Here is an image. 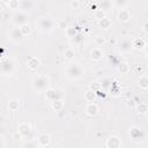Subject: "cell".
Returning <instances> with one entry per match:
<instances>
[{"label": "cell", "mask_w": 148, "mask_h": 148, "mask_svg": "<svg viewBox=\"0 0 148 148\" xmlns=\"http://www.w3.org/2000/svg\"><path fill=\"white\" fill-rule=\"evenodd\" d=\"M32 88L37 91H43L46 89L47 84H49V80L46 76L44 75H37L32 79Z\"/></svg>", "instance_id": "cell-1"}, {"label": "cell", "mask_w": 148, "mask_h": 148, "mask_svg": "<svg viewBox=\"0 0 148 148\" xmlns=\"http://www.w3.org/2000/svg\"><path fill=\"white\" fill-rule=\"evenodd\" d=\"M66 75L71 79H77L82 75V68L76 65V64H73V65H69L67 68H66Z\"/></svg>", "instance_id": "cell-2"}, {"label": "cell", "mask_w": 148, "mask_h": 148, "mask_svg": "<svg viewBox=\"0 0 148 148\" xmlns=\"http://www.w3.org/2000/svg\"><path fill=\"white\" fill-rule=\"evenodd\" d=\"M14 69V64L12 60L7 59V60H3L2 64H1V73L3 75H7V74H12Z\"/></svg>", "instance_id": "cell-3"}, {"label": "cell", "mask_w": 148, "mask_h": 148, "mask_svg": "<svg viewBox=\"0 0 148 148\" xmlns=\"http://www.w3.org/2000/svg\"><path fill=\"white\" fill-rule=\"evenodd\" d=\"M23 34H22V31H21V29H18V28H14L12 31H10V39L13 40V42H21L22 39H23Z\"/></svg>", "instance_id": "cell-4"}, {"label": "cell", "mask_w": 148, "mask_h": 148, "mask_svg": "<svg viewBox=\"0 0 148 148\" xmlns=\"http://www.w3.org/2000/svg\"><path fill=\"white\" fill-rule=\"evenodd\" d=\"M130 135H131L133 139L139 140V139H142V138H143V132H142L141 128H139V127H136V126H133V127H131V130H130Z\"/></svg>", "instance_id": "cell-5"}, {"label": "cell", "mask_w": 148, "mask_h": 148, "mask_svg": "<svg viewBox=\"0 0 148 148\" xmlns=\"http://www.w3.org/2000/svg\"><path fill=\"white\" fill-rule=\"evenodd\" d=\"M39 27L42 28V30L46 31V30H50L53 27V22L49 17H45V18H42L39 21Z\"/></svg>", "instance_id": "cell-6"}, {"label": "cell", "mask_w": 148, "mask_h": 148, "mask_svg": "<svg viewBox=\"0 0 148 148\" xmlns=\"http://www.w3.org/2000/svg\"><path fill=\"white\" fill-rule=\"evenodd\" d=\"M106 145H108L109 148H119V146H120V140H119L117 136H111V138L108 139Z\"/></svg>", "instance_id": "cell-7"}, {"label": "cell", "mask_w": 148, "mask_h": 148, "mask_svg": "<svg viewBox=\"0 0 148 148\" xmlns=\"http://www.w3.org/2000/svg\"><path fill=\"white\" fill-rule=\"evenodd\" d=\"M14 22H15L16 24H20L21 27H22L23 24H27L25 15L22 14V13H17V14H15V16H14Z\"/></svg>", "instance_id": "cell-8"}, {"label": "cell", "mask_w": 148, "mask_h": 148, "mask_svg": "<svg viewBox=\"0 0 148 148\" xmlns=\"http://www.w3.org/2000/svg\"><path fill=\"white\" fill-rule=\"evenodd\" d=\"M37 141H38V143H39L42 147H45V146H47V145L50 143V136H49L47 134H42V135L38 136Z\"/></svg>", "instance_id": "cell-9"}, {"label": "cell", "mask_w": 148, "mask_h": 148, "mask_svg": "<svg viewBox=\"0 0 148 148\" xmlns=\"http://www.w3.org/2000/svg\"><path fill=\"white\" fill-rule=\"evenodd\" d=\"M86 112H87L88 114H90V116H95V114L98 112V109H97V106H96L94 103H90V104L87 105Z\"/></svg>", "instance_id": "cell-10"}, {"label": "cell", "mask_w": 148, "mask_h": 148, "mask_svg": "<svg viewBox=\"0 0 148 148\" xmlns=\"http://www.w3.org/2000/svg\"><path fill=\"white\" fill-rule=\"evenodd\" d=\"M18 132L21 135H27L30 132V126L28 124H21L18 126Z\"/></svg>", "instance_id": "cell-11"}, {"label": "cell", "mask_w": 148, "mask_h": 148, "mask_svg": "<svg viewBox=\"0 0 148 148\" xmlns=\"http://www.w3.org/2000/svg\"><path fill=\"white\" fill-rule=\"evenodd\" d=\"M131 46H133V43H131L130 40L127 39H124L121 43H120V50L121 51H127L131 49Z\"/></svg>", "instance_id": "cell-12"}, {"label": "cell", "mask_w": 148, "mask_h": 148, "mask_svg": "<svg viewBox=\"0 0 148 148\" xmlns=\"http://www.w3.org/2000/svg\"><path fill=\"white\" fill-rule=\"evenodd\" d=\"M38 64H39V61H38V59L37 58H30L29 60H28V67H30L31 69H35V68H37L38 67Z\"/></svg>", "instance_id": "cell-13"}, {"label": "cell", "mask_w": 148, "mask_h": 148, "mask_svg": "<svg viewBox=\"0 0 148 148\" xmlns=\"http://www.w3.org/2000/svg\"><path fill=\"white\" fill-rule=\"evenodd\" d=\"M102 51L99 50V49H94L92 51H91V58L94 59V60H99L101 58H102Z\"/></svg>", "instance_id": "cell-14"}, {"label": "cell", "mask_w": 148, "mask_h": 148, "mask_svg": "<svg viewBox=\"0 0 148 148\" xmlns=\"http://www.w3.org/2000/svg\"><path fill=\"white\" fill-rule=\"evenodd\" d=\"M138 84L141 87V88H147L148 87V77L147 76H142V77H140L139 79V81H138Z\"/></svg>", "instance_id": "cell-15"}, {"label": "cell", "mask_w": 148, "mask_h": 148, "mask_svg": "<svg viewBox=\"0 0 148 148\" xmlns=\"http://www.w3.org/2000/svg\"><path fill=\"white\" fill-rule=\"evenodd\" d=\"M118 17H119V20H121V21H127V20L130 18V14H128V12H126V10H120L119 14H118Z\"/></svg>", "instance_id": "cell-16"}, {"label": "cell", "mask_w": 148, "mask_h": 148, "mask_svg": "<svg viewBox=\"0 0 148 148\" xmlns=\"http://www.w3.org/2000/svg\"><path fill=\"white\" fill-rule=\"evenodd\" d=\"M110 24H111L110 21H109L108 18H105V17H104L103 20H101V22H99V25H101L102 28H104V29H108V28L110 27Z\"/></svg>", "instance_id": "cell-17"}, {"label": "cell", "mask_w": 148, "mask_h": 148, "mask_svg": "<svg viewBox=\"0 0 148 148\" xmlns=\"http://www.w3.org/2000/svg\"><path fill=\"white\" fill-rule=\"evenodd\" d=\"M20 29H21V31H22V34H23L24 36H25V35H28V34L30 32V30H31L29 24H23V25H22Z\"/></svg>", "instance_id": "cell-18"}, {"label": "cell", "mask_w": 148, "mask_h": 148, "mask_svg": "<svg viewBox=\"0 0 148 148\" xmlns=\"http://www.w3.org/2000/svg\"><path fill=\"white\" fill-rule=\"evenodd\" d=\"M8 108L14 111V110H16V109L18 108V103H17L16 101H10V102L8 103Z\"/></svg>", "instance_id": "cell-19"}, {"label": "cell", "mask_w": 148, "mask_h": 148, "mask_svg": "<svg viewBox=\"0 0 148 148\" xmlns=\"http://www.w3.org/2000/svg\"><path fill=\"white\" fill-rule=\"evenodd\" d=\"M62 106V102L61 101H54L52 102V108L56 110H60V108Z\"/></svg>", "instance_id": "cell-20"}, {"label": "cell", "mask_w": 148, "mask_h": 148, "mask_svg": "<svg viewBox=\"0 0 148 148\" xmlns=\"http://www.w3.org/2000/svg\"><path fill=\"white\" fill-rule=\"evenodd\" d=\"M138 110H139V112H141V113H145V112H147V106H146V104H139L138 105Z\"/></svg>", "instance_id": "cell-21"}, {"label": "cell", "mask_w": 148, "mask_h": 148, "mask_svg": "<svg viewBox=\"0 0 148 148\" xmlns=\"http://www.w3.org/2000/svg\"><path fill=\"white\" fill-rule=\"evenodd\" d=\"M133 46H134V47H142V46H143V42H142L141 39H140V40L136 39V40L133 43Z\"/></svg>", "instance_id": "cell-22"}, {"label": "cell", "mask_w": 148, "mask_h": 148, "mask_svg": "<svg viewBox=\"0 0 148 148\" xmlns=\"http://www.w3.org/2000/svg\"><path fill=\"white\" fill-rule=\"evenodd\" d=\"M73 56H74V51L73 50H71V49L66 50V58L71 59V58H73Z\"/></svg>", "instance_id": "cell-23"}, {"label": "cell", "mask_w": 148, "mask_h": 148, "mask_svg": "<svg viewBox=\"0 0 148 148\" xmlns=\"http://www.w3.org/2000/svg\"><path fill=\"white\" fill-rule=\"evenodd\" d=\"M101 10H102V9H101ZM101 10H97V12H96V17H98L99 20H103V18H104V14L101 13Z\"/></svg>", "instance_id": "cell-24"}, {"label": "cell", "mask_w": 148, "mask_h": 148, "mask_svg": "<svg viewBox=\"0 0 148 148\" xmlns=\"http://www.w3.org/2000/svg\"><path fill=\"white\" fill-rule=\"evenodd\" d=\"M120 67H121V72L125 73V72H126V68H127V64H121V65L119 66V68H120Z\"/></svg>", "instance_id": "cell-25"}, {"label": "cell", "mask_w": 148, "mask_h": 148, "mask_svg": "<svg viewBox=\"0 0 148 148\" xmlns=\"http://www.w3.org/2000/svg\"><path fill=\"white\" fill-rule=\"evenodd\" d=\"M145 31H146V32H148V23L145 25Z\"/></svg>", "instance_id": "cell-26"}, {"label": "cell", "mask_w": 148, "mask_h": 148, "mask_svg": "<svg viewBox=\"0 0 148 148\" xmlns=\"http://www.w3.org/2000/svg\"><path fill=\"white\" fill-rule=\"evenodd\" d=\"M147 53H148V45H147Z\"/></svg>", "instance_id": "cell-27"}]
</instances>
